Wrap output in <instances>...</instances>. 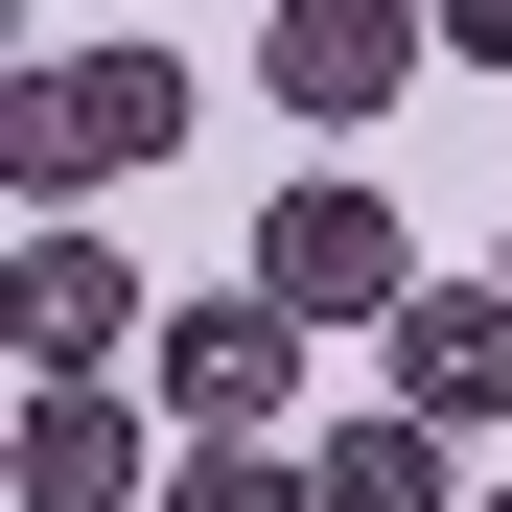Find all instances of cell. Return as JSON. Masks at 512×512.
I'll use <instances>...</instances> for the list:
<instances>
[{
	"label": "cell",
	"mask_w": 512,
	"mask_h": 512,
	"mask_svg": "<svg viewBox=\"0 0 512 512\" xmlns=\"http://www.w3.org/2000/svg\"><path fill=\"white\" fill-rule=\"evenodd\" d=\"M187 140V47H94V70H0V163H24V187L70 210V187H117V163H163Z\"/></svg>",
	"instance_id": "cell-1"
},
{
	"label": "cell",
	"mask_w": 512,
	"mask_h": 512,
	"mask_svg": "<svg viewBox=\"0 0 512 512\" xmlns=\"http://www.w3.org/2000/svg\"><path fill=\"white\" fill-rule=\"evenodd\" d=\"M256 303H280V326H396L419 303V233L373 187H280V210H256Z\"/></svg>",
	"instance_id": "cell-2"
},
{
	"label": "cell",
	"mask_w": 512,
	"mask_h": 512,
	"mask_svg": "<svg viewBox=\"0 0 512 512\" xmlns=\"http://www.w3.org/2000/svg\"><path fill=\"white\" fill-rule=\"evenodd\" d=\"M280 373H303V326L280 303H163V419H187V443H280Z\"/></svg>",
	"instance_id": "cell-3"
},
{
	"label": "cell",
	"mask_w": 512,
	"mask_h": 512,
	"mask_svg": "<svg viewBox=\"0 0 512 512\" xmlns=\"http://www.w3.org/2000/svg\"><path fill=\"white\" fill-rule=\"evenodd\" d=\"M443 0H280V117H396Z\"/></svg>",
	"instance_id": "cell-4"
},
{
	"label": "cell",
	"mask_w": 512,
	"mask_h": 512,
	"mask_svg": "<svg viewBox=\"0 0 512 512\" xmlns=\"http://www.w3.org/2000/svg\"><path fill=\"white\" fill-rule=\"evenodd\" d=\"M396 419H443V443L512 419V280H419L396 303Z\"/></svg>",
	"instance_id": "cell-5"
},
{
	"label": "cell",
	"mask_w": 512,
	"mask_h": 512,
	"mask_svg": "<svg viewBox=\"0 0 512 512\" xmlns=\"http://www.w3.org/2000/svg\"><path fill=\"white\" fill-rule=\"evenodd\" d=\"M0 350H24V396H47V373H117V350H163V303L117 280L94 233H47V256H24V326H0Z\"/></svg>",
	"instance_id": "cell-6"
},
{
	"label": "cell",
	"mask_w": 512,
	"mask_h": 512,
	"mask_svg": "<svg viewBox=\"0 0 512 512\" xmlns=\"http://www.w3.org/2000/svg\"><path fill=\"white\" fill-rule=\"evenodd\" d=\"M24 512H163V489H140V396H117V373H47V396H24Z\"/></svg>",
	"instance_id": "cell-7"
},
{
	"label": "cell",
	"mask_w": 512,
	"mask_h": 512,
	"mask_svg": "<svg viewBox=\"0 0 512 512\" xmlns=\"http://www.w3.org/2000/svg\"><path fill=\"white\" fill-rule=\"evenodd\" d=\"M303 489H326V512H443V419H326Z\"/></svg>",
	"instance_id": "cell-8"
},
{
	"label": "cell",
	"mask_w": 512,
	"mask_h": 512,
	"mask_svg": "<svg viewBox=\"0 0 512 512\" xmlns=\"http://www.w3.org/2000/svg\"><path fill=\"white\" fill-rule=\"evenodd\" d=\"M163 512H326V489H303V443H187Z\"/></svg>",
	"instance_id": "cell-9"
},
{
	"label": "cell",
	"mask_w": 512,
	"mask_h": 512,
	"mask_svg": "<svg viewBox=\"0 0 512 512\" xmlns=\"http://www.w3.org/2000/svg\"><path fill=\"white\" fill-rule=\"evenodd\" d=\"M443 47H466V70H512V0H443Z\"/></svg>",
	"instance_id": "cell-10"
},
{
	"label": "cell",
	"mask_w": 512,
	"mask_h": 512,
	"mask_svg": "<svg viewBox=\"0 0 512 512\" xmlns=\"http://www.w3.org/2000/svg\"><path fill=\"white\" fill-rule=\"evenodd\" d=\"M466 512H512V489H466Z\"/></svg>",
	"instance_id": "cell-11"
}]
</instances>
